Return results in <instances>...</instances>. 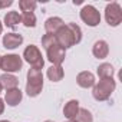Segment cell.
Segmentation results:
<instances>
[{"label": "cell", "mask_w": 122, "mask_h": 122, "mask_svg": "<svg viewBox=\"0 0 122 122\" xmlns=\"http://www.w3.org/2000/svg\"><path fill=\"white\" fill-rule=\"evenodd\" d=\"M75 121H76V122H93V116H92V113H91L88 109L79 108V112H78V115L75 116Z\"/></svg>", "instance_id": "obj_20"}, {"label": "cell", "mask_w": 122, "mask_h": 122, "mask_svg": "<svg viewBox=\"0 0 122 122\" xmlns=\"http://www.w3.org/2000/svg\"><path fill=\"white\" fill-rule=\"evenodd\" d=\"M0 60H2V56H0Z\"/></svg>", "instance_id": "obj_31"}, {"label": "cell", "mask_w": 122, "mask_h": 122, "mask_svg": "<svg viewBox=\"0 0 122 122\" xmlns=\"http://www.w3.org/2000/svg\"><path fill=\"white\" fill-rule=\"evenodd\" d=\"M46 56H47V60L52 65L62 66L63 60L66 57V50L63 47H60L59 45H55V46H52L46 50Z\"/></svg>", "instance_id": "obj_8"}, {"label": "cell", "mask_w": 122, "mask_h": 122, "mask_svg": "<svg viewBox=\"0 0 122 122\" xmlns=\"http://www.w3.org/2000/svg\"><path fill=\"white\" fill-rule=\"evenodd\" d=\"M3 112H5V101L0 98V115H2Z\"/></svg>", "instance_id": "obj_24"}, {"label": "cell", "mask_w": 122, "mask_h": 122, "mask_svg": "<svg viewBox=\"0 0 122 122\" xmlns=\"http://www.w3.org/2000/svg\"><path fill=\"white\" fill-rule=\"evenodd\" d=\"M2 32H3V25H2V22H0V35H2Z\"/></svg>", "instance_id": "obj_25"}, {"label": "cell", "mask_w": 122, "mask_h": 122, "mask_svg": "<svg viewBox=\"0 0 122 122\" xmlns=\"http://www.w3.org/2000/svg\"><path fill=\"white\" fill-rule=\"evenodd\" d=\"M55 45H57L55 35H49V33L43 35V37H42V46H43L45 50H47L49 47H52V46H55Z\"/></svg>", "instance_id": "obj_21"}, {"label": "cell", "mask_w": 122, "mask_h": 122, "mask_svg": "<svg viewBox=\"0 0 122 122\" xmlns=\"http://www.w3.org/2000/svg\"><path fill=\"white\" fill-rule=\"evenodd\" d=\"M43 89V73L42 69L32 68L27 72V82H26V93L30 98H36Z\"/></svg>", "instance_id": "obj_2"}, {"label": "cell", "mask_w": 122, "mask_h": 122, "mask_svg": "<svg viewBox=\"0 0 122 122\" xmlns=\"http://www.w3.org/2000/svg\"><path fill=\"white\" fill-rule=\"evenodd\" d=\"M79 112V101L76 99H71L68 103H65L63 106V115L68 119H75V116Z\"/></svg>", "instance_id": "obj_15"}, {"label": "cell", "mask_w": 122, "mask_h": 122, "mask_svg": "<svg viewBox=\"0 0 122 122\" xmlns=\"http://www.w3.org/2000/svg\"><path fill=\"white\" fill-rule=\"evenodd\" d=\"M115 88H116V82L113 81V78H111V79H101L98 83L93 85L92 95H93V98L98 102H103V101H108L111 98V95L113 93Z\"/></svg>", "instance_id": "obj_3"}, {"label": "cell", "mask_w": 122, "mask_h": 122, "mask_svg": "<svg viewBox=\"0 0 122 122\" xmlns=\"http://www.w3.org/2000/svg\"><path fill=\"white\" fill-rule=\"evenodd\" d=\"M62 26H65V22L60 19V17H49L46 22H45V30H46V33H49V35H56V32L62 27Z\"/></svg>", "instance_id": "obj_13"}, {"label": "cell", "mask_w": 122, "mask_h": 122, "mask_svg": "<svg viewBox=\"0 0 122 122\" xmlns=\"http://www.w3.org/2000/svg\"><path fill=\"white\" fill-rule=\"evenodd\" d=\"M23 99V93L19 88H15V89H9L6 91V95H5V102L9 105V106H17Z\"/></svg>", "instance_id": "obj_11"}, {"label": "cell", "mask_w": 122, "mask_h": 122, "mask_svg": "<svg viewBox=\"0 0 122 122\" xmlns=\"http://www.w3.org/2000/svg\"><path fill=\"white\" fill-rule=\"evenodd\" d=\"M37 3L36 2H30V0H20L19 2V7L23 13H27V12H33L36 9Z\"/></svg>", "instance_id": "obj_22"}, {"label": "cell", "mask_w": 122, "mask_h": 122, "mask_svg": "<svg viewBox=\"0 0 122 122\" xmlns=\"http://www.w3.org/2000/svg\"><path fill=\"white\" fill-rule=\"evenodd\" d=\"M56 42L60 47H63L65 50L81 43L82 40V29L76 23H68L62 26L55 35Z\"/></svg>", "instance_id": "obj_1"}, {"label": "cell", "mask_w": 122, "mask_h": 122, "mask_svg": "<svg viewBox=\"0 0 122 122\" xmlns=\"http://www.w3.org/2000/svg\"><path fill=\"white\" fill-rule=\"evenodd\" d=\"M0 85H2V88L6 89V91L15 89V88L19 86V79L12 73H3L0 76Z\"/></svg>", "instance_id": "obj_14"}, {"label": "cell", "mask_w": 122, "mask_h": 122, "mask_svg": "<svg viewBox=\"0 0 122 122\" xmlns=\"http://www.w3.org/2000/svg\"><path fill=\"white\" fill-rule=\"evenodd\" d=\"M13 5V2L12 0H2V9H5V7H9V6H12Z\"/></svg>", "instance_id": "obj_23"}, {"label": "cell", "mask_w": 122, "mask_h": 122, "mask_svg": "<svg viewBox=\"0 0 122 122\" xmlns=\"http://www.w3.org/2000/svg\"><path fill=\"white\" fill-rule=\"evenodd\" d=\"M105 20L112 27H116V26L121 25V22H122V9H121L119 3L112 2V3L106 5V7H105Z\"/></svg>", "instance_id": "obj_6"}, {"label": "cell", "mask_w": 122, "mask_h": 122, "mask_svg": "<svg viewBox=\"0 0 122 122\" xmlns=\"http://www.w3.org/2000/svg\"><path fill=\"white\" fill-rule=\"evenodd\" d=\"M96 73H98L99 79H111V78H113V66L111 63H102L98 66Z\"/></svg>", "instance_id": "obj_17"}, {"label": "cell", "mask_w": 122, "mask_h": 122, "mask_svg": "<svg viewBox=\"0 0 122 122\" xmlns=\"http://www.w3.org/2000/svg\"><path fill=\"white\" fill-rule=\"evenodd\" d=\"M2 89H3V88H2V85H0V93H2Z\"/></svg>", "instance_id": "obj_28"}, {"label": "cell", "mask_w": 122, "mask_h": 122, "mask_svg": "<svg viewBox=\"0 0 122 122\" xmlns=\"http://www.w3.org/2000/svg\"><path fill=\"white\" fill-rule=\"evenodd\" d=\"M20 17H22L20 23H23L26 27H35L36 26V16H35L33 12L23 13V15H20Z\"/></svg>", "instance_id": "obj_19"}, {"label": "cell", "mask_w": 122, "mask_h": 122, "mask_svg": "<svg viewBox=\"0 0 122 122\" xmlns=\"http://www.w3.org/2000/svg\"><path fill=\"white\" fill-rule=\"evenodd\" d=\"M45 122H55V121H45Z\"/></svg>", "instance_id": "obj_30"}, {"label": "cell", "mask_w": 122, "mask_h": 122, "mask_svg": "<svg viewBox=\"0 0 122 122\" xmlns=\"http://www.w3.org/2000/svg\"><path fill=\"white\" fill-rule=\"evenodd\" d=\"M23 66V59L19 55H5L2 56V60H0V69H2L5 73H15V72H20Z\"/></svg>", "instance_id": "obj_4"}, {"label": "cell", "mask_w": 122, "mask_h": 122, "mask_svg": "<svg viewBox=\"0 0 122 122\" xmlns=\"http://www.w3.org/2000/svg\"><path fill=\"white\" fill-rule=\"evenodd\" d=\"M0 9H2V0H0Z\"/></svg>", "instance_id": "obj_29"}, {"label": "cell", "mask_w": 122, "mask_h": 122, "mask_svg": "<svg viewBox=\"0 0 122 122\" xmlns=\"http://www.w3.org/2000/svg\"><path fill=\"white\" fill-rule=\"evenodd\" d=\"M0 122H10V121H6V119H3V121H0Z\"/></svg>", "instance_id": "obj_27"}, {"label": "cell", "mask_w": 122, "mask_h": 122, "mask_svg": "<svg viewBox=\"0 0 122 122\" xmlns=\"http://www.w3.org/2000/svg\"><path fill=\"white\" fill-rule=\"evenodd\" d=\"M20 20H22V17H20L19 12H7V13L5 15V25H6L7 27L15 29V27L20 23Z\"/></svg>", "instance_id": "obj_18"}, {"label": "cell", "mask_w": 122, "mask_h": 122, "mask_svg": "<svg viewBox=\"0 0 122 122\" xmlns=\"http://www.w3.org/2000/svg\"><path fill=\"white\" fill-rule=\"evenodd\" d=\"M3 47L6 49H16L23 43V36L19 33H7L3 36Z\"/></svg>", "instance_id": "obj_10"}, {"label": "cell", "mask_w": 122, "mask_h": 122, "mask_svg": "<svg viewBox=\"0 0 122 122\" xmlns=\"http://www.w3.org/2000/svg\"><path fill=\"white\" fill-rule=\"evenodd\" d=\"M81 19L85 25H88L91 27H95L101 23V13L95 6L85 5L81 10Z\"/></svg>", "instance_id": "obj_7"}, {"label": "cell", "mask_w": 122, "mask_h": 122, "mask_svg": "<svg viewBox=\"0 0 122 122\" xmlns=\"http://www.w3.org/2000/svg\"><path fill=\"white\" fill-rule=\"evenodd\" d=\"M66 122H76V121H75V119H68Z\"/></svg>", "instance_id": "obj_26"}, {"label": "cell", "mask_w": 122, "mask_h": 122, "mask_svg": "<svg viewBox=\"0 0 122 122\" xmlns=\"http://www.w3.org/2000/svg\"><path fill=\"white\" fill-rule=\"evenodd\" d=\"M23 59L32 68H36V69H42L43 65H45V59L42 56V52L35 45H29L23 50Z\"/></svg>", "instance_id": "obj_5"}, {"label": "cell", "mask_w": 122, "mask_h": 122, "mask_svg": "<svg viewBox=\"0 0 122 122\" xmlns=\"http://www.w3.org/2000/svg\"><path fill=\"white\" fill-rule=\"evenodd\" d=\"M92 53L96 59H105L109 55V45L105 40H96L92 47Z\"/></svg>", "instance_id": "obj_12"}, {"label": "cell", "mask_w": 122, "mask_h": 122, "mask_svg": "<svg viewBox=\"0 0 122 122\" xmlns=\"http://www.w3.org/2000/svg\"><path fill=\"white\" fill-rule=\"evenodd\" d=\"M76 83L83 88V89H89V88H93V85L96 83L95 81V75L89 71H83L81 72L78 76H76Z\"/></svg>", "instance_id": "obj_9"}, {"label": "cell", "mask_w": 122, "mask_h": 122, "mask_svg": "<svg viewBox=\"0 0 122 122\" xmlns=\"http://www.w3.org/2000/svg\"><path fill=\"white\" fill-rule=\"evenodd\" d=\"M46 75H47L49 81H52V82H59V81H62V79H63V76H65V71H63L62 66L52 65V66L47 69Z\"/></svg>", "instance_id": "obj_16"}]
</instances>
